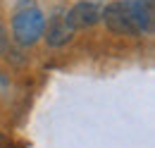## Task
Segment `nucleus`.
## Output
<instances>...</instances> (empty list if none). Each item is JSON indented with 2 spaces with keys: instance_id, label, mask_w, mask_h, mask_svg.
Wrapping results in <instances>:
<instances>
[{
  "instance_id": "obj_1",
  "label": "nucleus",
  "mask_w": 155,
  "mask_h": 148,
  "mask_svg": "<svg viewBox=\"0 0 155 148\" xmlns=\"http://www.w3.org/2000/svg\"><path fill=\"white\" fill-rule=\"evenodd\" d=\"M45 17L38 7H24L12 17V34L21 45H31L43 36Z\"/></svg>"
},
{
  "instance_id": "obj_2",
  "label": "nucleus",
  "mask_w": 155,
  "mask_h": 148,
  "mask_svg": "<svg viewBox=\"0 0 155 148\" xmlns=\"http://www.w3.org/2000/svg\"><path fill=\"white\" fill-rule=\"evenodd\" d=\"M100 19H105V26L119 36H138V26L134 22L129 2H110L105 10H100Z\"/></svg>"
},
{
  "instance_id": "obj_3",
  "label": "nucleus",
  "mask_w": 155,
  "mask_h": 148,
  "mask_svg": "<svg viewBox=\"0 0 155 148\" xmlns=\"http://www.w3.org/2000/svg\"><path fill=\"white\" fill-rule=\"evenodd\" d=\"M43 34H45V41H48V45H53V48H60V45H64V43H69L72 36H74V29H72V24L67 22V17L58 12L55 17H50L48 22V29H43Z\"/></svg>"
},
{
  "instance_id": "obj_4",
  "label": "nucleus",
  "mask_w": 155,
  "mask_h": 148,
  "mask_svg": "<svg viewBox=\"0 0 155 148\" xmlns=\"http://www.w3.org/2000/svg\"><path fill=\"white\" fill-rule=\"evenodd\" d=\"M67 22L72 24V29H86V26H93L96 22H100V7L96 2H77L67 15Z\"/></svg>"
},
{
  "instance_id": "obj_5",
  "label": "nucleus",
  "mask_w": 155,
  "mask_h": 148,
  "mask_svg": "<svg viewBox=\"0 0 155 148\" xmlns=\"http://www.w3.org/2000/svg\"><path fill=\"white\" fill-rule=\"evenodd\" d=\"M129 7H131L134 22H136V26H138V34L153 31V5L141 2V0H129Z\"/></svg>"
},
{
  "instance_id": "obj_6",
  "label": "nucleus",
  "mask_w": 155,
  "mask_h": 148,
  "mask_svg": "<svg viewBox=\"0 0 155 148\" xmlns=\"http://www.w3.org/2000/svg\"><path fill=\"white\" fill-rule=\"evenodd\" d=\"M5 45H7V34H5V29L0 24V50H5Z\"/></svg>"
},
{
  "instance_id": "obj_7",
  "label": "nucleus",
  "mask_w": 155,
  "mask_h": 148,
  "mask_svg": "<svg viewBox=\"0 0 155 148\" xmlns=\"http://www.w3.org/2000/svg\"><path fill=\"white\" fill-rule=\"evenodd\" d=\"M141 2H148V5H153V0H141Z\"/></svg>"
}]
</instances>
